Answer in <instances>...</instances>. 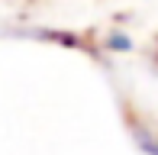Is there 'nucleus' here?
<instances>
[{"instance_id": "nucleus-1", "label": "nucleus", "mask_w": 158, "mask_h": 155, "mask_svg": "<svg viewBox=\"0 0 158 155\" xmlns=\"http://www.w3.org/2000/svg\"><path fill=\"white\" fill-rule=\"evenodd\" d=\"M110 45L113 48H129V39L126 36H110Z\"/></svg>"}]
</instances>
